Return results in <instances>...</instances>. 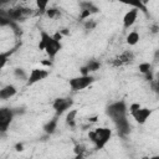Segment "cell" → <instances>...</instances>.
Returning <instances> with one entry per match:
<instances>
[{
	"label": "cell",
	"mask_w": 159,
	"mask_h": 159,
	"mask_svg": "<svg viewBox=\"0 0 159 159\" xmlns=\"http://www.w3.org/2000/svg\"><path fill=\"white\" fill-rule=\"evenodd\" d=\"M22 148H24L22 144H16V150H17V152H22V150H24Z\"/></svg>",
	"instance_id": "d4e9b609"
},
{
	"label": "cell",
	"mask_w": 159,
	"mask_h": 159,
	"mask_svg": "<svg viewBox=\"0 0 159 159\" xmlns=\"http://www.w3.org/2000/svg\"><path fill=\"white\" fill-rule=\"evenodd\" d=\"M107 116L113 120L118 132L123 135L129 133V123L127 120V106L124 101H118L107 107Z\"/></svg>",
	"instance_id": "6da1fadb"
},
{
	"label": "cell",
	"mask_w": 159,
	"mask_h": 159,
	"mask_svg": "<svg viewBox=\"0 0 159 159\" xmlns=\"http://www.w3.org/2000/svg\"><path fill=\"white\" fill-rule=\"evenodd\" d=\"M132 60H133V53L129 52V51H125V52H123L122 55H119V57H118V63H119V65L127 63V62H129V61H132Z\"/></svg>",
	"instance_id": "5bb4252c"
},
{
	"label": "cell",
	"mask_w": 159,
	"mask_h": 159,
	"mask_svg": "<svg viewBox=\"0 0 159 159\" xmlns=\"http://www.w3.org/2000/svg\"><path fill=\"white\" fill-rule=\"evenodd\" d=\"M89 15H91V12H89L88 10H82V14H81V19H82V20H84V19H86V17H88Z\"/></svg>",
	"instance_id": "7402d4cb"
},
{
	"label": "cell",
	"mask_w": 159,
	"mask_h": 159,
	"mask_svg": "<svg viewBox=\"0 0 159 159\" xmlns=\"http://www.w3.org/2000/svg\"><path fill=\"white\" fill-rule=\"evenodd\" d=\"M56 127H57V118L55 117L53 119H51L50 122H47V123L43 125V130H45L46 133L51 134V133H53V132H55Z\"/></svg>",
	"instance_id": "4fadbf2b"
},
{
	"label": "cell",
	"mask_w": 159,
	"mask_h": 159,
	"mask_svg": "<svg viewBox=\"0 0 159 159\" xmlns=\"http://www.w3.org/2000/svg\"><path fill=\"white\" fill-rule=\"evenodd\" d=\"M125 41H127V43H128L129 46H134V45H137V43L139 42V34H138L137 31H132V32H129V34L127 35Z\"/></svg>",
	"instance_id": "8fae6325"
},
{
	"label": "cell",
	"mask_w": 159,
	"mask_h": 159,
	"mask_svg": "<svg viewBox=\"0 0 159 159\" xmlns=\"http://www.w3.org/2000/svg\"><path fill=\"white\" fill-rule=\"evenodd\" d=\"M61 42L53 40V37L51 35H48L46 31H41L40 32V42H39V50H42L47 53V56L52 60L55 58V56L60 52L61 50Z\"/></svg>",
	"instance_id": "7a4b0ae2"
},
{
	"label": "cell",
	"mask_w": 159,
	"mask_h": 159,
	"mask_svg": "<svg viewBox=\"0 0 159 159\" xmlns=\"http://www.w3.org/2000/svg\"><path fill=\"white\" fill-rule=\"evenodd\" d=\"M12 52H14V50H10V51H7V52H0V70H2V68L5 67V65H6V62H7V58H9V56H10Z\"/></svg>",
	"instance_id": "9a60e30c"
},
{
	"label": "cell",
	"mask_w": 159,
	"mask_h": 159,
	"mask_svg": "<svg viewBox=\"0 0 159 159\" xmlns=\"http://www.w3.org/2000/svg\"><path fill=\"white\" fill-rule=\"evenodd\" d=\"M99 62H97V61H89L88 63H87V66H84L86 68H87V71H88V73L89 72H93V71H97L98 68H99Z\"/></svg>",
	"instance_id": "2e32d148"
},
{
	"label": "cell",
	"mask_w": 159,
	"mask_h": 159,
	"mask_svg": "<svg viewBox=\"0 0 159 159\" xmlns=\"http://www.w3.org/2000/svg\"><path fill=\"white\" fill-rule=\"evenodd\" d=\"M129 113H130V116L134 118V120H135L137 123H139V124H144V123L147 122V119L150 117V114H152V109H149V108H144V107H139L138 109L132 111V112H129Z\"/></svg>",
	"instance_id": "52a82bcc"
},
{
	"label": "cell",
	"mask_w": 159,
	"mask_h": 159,
	"mask_svg": "<svg viewBox=\"0 0 159 159\" xmlns=\"http://www.w3.org/2000/svg\"><path fill=\"white\" fill-rule=\"evenodd\" d=\"M72 103H73V101L71 98H56L53 101V103H52V107L56 111V114L60 116L65 111L70 109V107L72 106Z\"/></svg>",
	"instance_id": "ba28073f"
},
{
	"label": "cell",
	"mask_w": 159,
	"mask_h": 159,
	"mask_svg": "<svg viewBox=\"0 0 159 159\" xmlns=\"http://www.w3.org/2000/svg\"><path fill=\"white\" fill-rule=\"evenodd\" d=\"M42 63L46 65V66H52V62L51 61H42Z\"/></svg>",
	"instance_id": "4316f807"
},
{
	"label": "cell",
	"mask_w": 159,
	"mask_h": 159,
	"mask_svg": "<svg viewBox=\"0 0 159 159\" xmlns=\"http://www.w3.org/2000/svg\"><path fill=\"white\" fill-rule=\"evenodd\" d=\"M75 153H76V155H82V153H83V145H76L75 147Z\"/></svg>",
	"instance_id": "ffe728a7"
},
{
	"label": "cell",
	"mask_w": 159,
	"mask_h": 159,
	"mask_svg": "<svg viewBox=\"0 0 159 159\" xmlns=\"http://www.w3.org/2000/svg\"><path fill=\"white\" fill-rule=\"evenodd\" d=\"M112 137V130L106 127H99L88 133V138L94 144L96 149H103Z\"/></svg>",
	"instance_id": "3957f363"
},
{
	"label": "cell",
	"mask_w": 159,
	"mask_h": 159,
	"mask_svg": "<svg viewBox=\"0 0 159 159\" xmlns=\"http://www.w3.org/2000/svg\"><path fill=\"white\" fill-rule=\"evenodd\" d=\"M73 159H83V157H82V155H76Z\"/></svg>",
	"instance_id": "83f0119b"
},
{
	"label": "cell",
	"mask_w": 159,
	"mask_h": 159,
	"mask_svg": "<svg viewBox=\"0 0 159 159\" xmlns=\"http://www.w3.org/2000/svg\"><path fill=\"white\" fill-rule=\"evenodd\" d=\"M94 26H96L94 22H89V21H87V22L84 24V27H86V29H93Z\"/></svg>",
	"instance_id": "cb8c5ba5"
},
{
	"label": "cell",
	"mask_w": 159,
	"mask_h": 159,
	"mask_svg": "<svg viewBox=\"0 0 159 159\" xmlns=\"http://www.w3.org/2000/svg\"><path fill=\"white\" fill-rule=\"evenodd\" d=\"M36 6H37V9H39L41 12H46L47 6H48V1H41V0H37V1H36Z\"/></svg>",
	"instance_id": "ac0fdd59"
},
{
	"label": "cell",
	"mask_w": 159,
	"mask_h": 159,
	"mask_svg": "<svg viewBox=\"0 0 159 159\" xmlns=\"http://www.w3.org/2000/svg\"><path fill=\"white\" fill-rule=\"evenodd\" d=\"M56 12H57L56 9H47V10H46V14H47L48 17H53V16L56 15Z\"/></svg>",
	"instance_id": "44dd1931"
},
{
	"label": "cell",
	"mask_w": 159,
	"mask_h": 159,
	"mask_svg": "<svg viewBox=\"0 0 159 159\" xmlns=\"http://www.w3.org/2000/svg\"><path fill=\"white\" fill-rule=\"evenodd\" d=\"M137 16H138V7H133L129 11H127L125 15L123 16V27L129 29L130 26H133V24L137 20Z\"/></svg>",
	"instance_id": "9c48e42d"
},
{
	"label": "cell",
	"mask_w": 159,
	"mask_h": 159,
	"mask_svg": "<svg viewBox=\"0 0 159 159\" xmlns=\"http://www.w3.org/2000/svg\"><path fill=\"white\" fill-rule=\"evenodd\" d=\"M76 116H77V109H72L67 113L66 116V123L70 127H75L76 125Z\"/></svg>",
	"instance_id": "7c38bea8"
},
{
	"label": "cell",
	"mask_w": 159,
	"mask_h": 159,
	"mask_svg": "<svg viewBox=\"0 0 159 159\" xmlns=\"http://www.w3.org/2000/svg\"><path fill=\"white\" fill-rule=\"evenodd\" d=\"M139 71L142 72V73H144V75H148L149 72H150V68H152V66H150V63L149 62H143V63H140L139 65Z\"/></svg>",
	"instance_id": "e0dca14e"
},
{
	"label": "cell",
	"mask_w": 159,
	"mask_h": 159,
	"mask_svg": "<svg viewBox=\"0 0 159 159\" xmlns=\"http://www.w3.org/2000/svg\"><path fill=\"white\" fill-rule=\"evenodd\" d=\"M48 75H50V72L47 70H43V68H34V70H31L30 75L27 76L26 86H32V84H35V83L45 80Z\"/></svg>",
	"instance_id": "8992f818"
},
{
	"label": "cell",
	"mask_w": 159,
	"mask_h": 159,
	"mask_svg": "<svg viewBox=\"0 0 159 159\" xmlns=\"http://www.w3.org/2000/svg\"><path fill=\"white\" fill-rule=\"evenodd\" d=\"M142 159H159L158 155H154V157H143Z\"/></svg>",
	"instance_id": "484cf974"
},
{
	"label": "cell",
	"mask_w": 159,
	"mask_h": 159,
	"mask_svg": "<svg viewBox=\"0 0 159 159\" xmlns=\"http://www.w3.org/2000/svg\"><path fill=\"white\" fill-rule=\"evenodd\" d=\"M94 82V77L91 76V75H86V76H77V77H73L68 81V84H70V88L73 91V92H77V91H82L87 87H89L92 83Z\"/></svg>",
	"instance_id": "277c9868"
},
{
	"label": "cell",
	"mask_w": 159,
	"mask_h": 159,
	"mask_svg": "<svg viewBox=\"0 0 159 159\" xmlns=\"http://www.w3.org/2000/svg\"><path fill=\"white\" fill-rule=\"evenodd\" d=\"M17 93V89L14 84H6L2 88H0V99L1 101H6L10 99L11 97H14Z\"/></svg>",
	"instance_id": "30bf717a"
},
{
	"label": "cell",
	"mask_w": 159,
	"mask_h": 159,
	"mask_svg": "<svg viewBox=\"0 0 159 159\" xmlns=\"http://www.w3.org/2000/svg\"><path fill=\"white\" fill-rule=\"evenodd\" d=\"M14 117H15V109H12L10 107H1L0 108V134L6 133Z\"/></svg>",
	"instance_id": "5b68a950"
},
{
	"label": "cell",
	"mask_w": 159,
	"mask_h": 159,
	"mask_svg": "<svg viewBox=\"0 0 159 159\" xmlns=\"http://www.w3.org/2000/svg\"><path fill=\"white\" fill-rule=\"evenodd\" d=\"M14 73H15L16 77H21L22 80H27V75H26V72L22 68H16Z\"/></svg>",
	"instance_id": "d6986e66"
},
{
	"label": "cell",
	"mask_w": 159,
	"mask_h": 159,
	"mask_svg": "<svg viewBox=\"0 0 159 159\" xmlns=\"http://www.w3.org/2000/svg\"><path fill=\"white\" fill-rule=\"evenodd\" d=\"M139 107H140V104H139V103H133V104H130V106H129V112L135 111V109H138Z\"/></svg>",
	"instance_id": "603a6c76"
}]
</instances>
